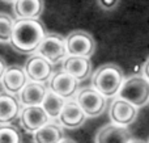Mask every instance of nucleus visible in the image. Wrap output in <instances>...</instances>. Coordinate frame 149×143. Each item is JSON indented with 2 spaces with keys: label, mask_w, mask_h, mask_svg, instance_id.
<instances>
[{
  "label": "nucleus",
  "mask_w": 149,
  "mask_h": 143,
  "mask_svg": "<svg viewBox=\"0 0 149 143\" xmlns=\"http://www.w3.org/2000/svg\"><path fill=\"white\" fill-rule=\"evenodd\" d=\"M45 29L38 20H17L13 26L10 45L22 54H33L43 41Z\"/></svg>",
  "instance_id": "1"
},
{
  "label": "nucleus",
  "mask_w": 149,
  "mask_h": 143,
  "mask_svg": "<svg viewBox=\"0 0 149 143\" xmlns=\"http://www.w3.org/2000/svg\"><path fill=\"white\" fill-rule=\"evenodd\" d=\"M124 81L123 71L114 63H106L101 66L93 75V88L98 91L102 96L114 97L119 93L122 84Z\"/></svg>",
  "instance_id": "2"
},
{
  "label": "nucleus",
  "mask_w": 149,
  "mask_h": 143,
  "mask_svg": "<svg viewBox=\"0 0 149 143\" xmlns=\"http://www.w3.org/2000/svg\"><path fill=\"white\" fill-rule=\"evenodd\" d=\"M118 97L132 104L137 109L149 102V81L144 76H131L124 79Z\"/></svg>",
  "instance_id": "3"
},
{
  "label": "nucleus",
  "mask_w": 149,
  "mask_h": 143,
  "mask_svg": "<svg viewBox=\"0 0 149 143\" xmlns=\"http://www.w3.org/2000/svg\"><path fill=\"white\" fill-rule=\"evenodd\" d=\"M74 101L79 104L85 116L89 118L100 117L106 110V97L102 96L93 87L80 89L76 93Z\"/></svg>",
  "instance_id": "4"
},
{
  "label": "nucleus",
  "mask_w": 149,
  "mask_h": 143,
  "mask_svg": "<svg viewBox=\"0 0 149 143\" xmlns=\"http://www.w3.org/2000/svg\"><path fill=\"white\" fill-rule=\"evenodd\" d=\"M36 53L49 60L51 64L63 62L68 57L65 38L56 33L46 34Z\"/></svg>",
  "instance_id": "5"
},
{
  "label": "nucleus",
  "mask_w": 149,
  "mask_h": 143,
  "mask_svg": "<svg viewBox=\"0 0 149 143\" xmlns=\"http://www.w3.org/2000/svg\"><path fill=\"white\" fill-rule=\"evenodd\" d=\"M67 53L70 57L89 58L95 50V41L89 33L76 30L65 37Z\"/></svg>",
  "instance_id": "6"
},
{
  "label": "nucleus",
  "mask_w": 149,
  "mask_h": 143,
  "mask_svg": "<svg viewBox=\"0 0 149 143\" xmlns=\"http://www.w3.org/2000/svg\"><path fill=\"white\" fill-rule=\"evenodd\" d=\"M24 71H25L29 81L45 84L46 81H50V79L52 78L54 68H52L51 63L45 59L43 57L33 54L28 58V60L24 64Z\"/></svg>",
  "instance_id": "7"
},
{
  "label": "nucleus",
  "mask_w": 149,
  "mask_h": 143,
  "mask_svg": "<svg viewBox=\"0 0 149 143\" xmlns=\"http://www.w3.org/2000/svg\"><path fill=\"white\" fill-rule=\"evenodd\" d=\"M109 117L111 120V123L127 128L136 121L137 108L118 97L109 107Z\"/></svg>",
  "instance_id": "8"
},
{
  "label": "nucleus",
  "mask_w": 149,
  "mask_h": 143,
  "mask_svg": "<svg viewBox=\"0 0 149 143\" xmlns=\"http://www.w3.org/2000/svg\"><path fill=\"white\" fill-rule=\"evenodd\" d=\"M80 81L71 76L70 74L64 72V71H59V72L54 74L52 78L49 81V91L54 92L55 95L63 97L64 100L71 99L79 92Z\"/></svg>",
  "instance_id": "9"
},
{
  "label": "nucleus",
  "mask_w": 149,
  "mask_h": 143,
  "mask_svg": "<svg viewBox=\"0 0 149 143\" xmlns=\"http://www.w3.org/2000/svg\"><path fill=\"white\" fill-rule=\"evenodd\" d=\"M20 123L22 129L28 133L34 134L37 130L43 128L46 123L50 122L49 116L43 110V108L39 107H25L21 109L20 113Z\"/></svg>",
  "instance_id": "10"
},
{
  "label": "nucleus",
  "mask_w": 149,
  "mask_h": 143,
  "mask_svg": "<svg viewBox=\"0 0 149 143\" xmlns=\"http://www.w3.org/2000/svg\"><path fill=\"white\" fill-rule=\"evenodd\" d=\"M86 116L82 112V109L79 107L76 101L71 100V101H65L64 107H63L62 112H60L58 121L59 125L63 129H70V130H76V129L81 128L86 121Z\"/></svg>",
  "instance_id": "11"
},
{
  "label": "nucleus",
  "mask_w": 149,
  "mask_h": 143,
  "mask_svg": "<svg viewBox=\"0 0 149 143\" xmlns=\"http://www.w3.org/2000/svg\"><path fill=\"white\" fill-rule=\"evenodd\" d=\"M28 81L29 80L25 71H24V67H21V66H8V68L3 75L1 86L5 93L16 96L22 91V88L26 86Z\"/></svg>",
  "instance_id": "12"
},
{
  "label": "nucleus",
  "mask_w": 149,
  "mask_h": 143,
  "mask_svg": "<svg viewBox=\"0 0 149 143\" xmlns=\"http://www.w3.org/2000/svg\"><path fill=\"white\" fill-rule=\"evenodd\" d=\"M49 92V87L43 83H36V81H28L22 91L18 93V101L25 107H39L42 105L45 97Z\"/></svg>",
  "instance_id": "13"
},
{
  "label": "nucleus",
  "mask_w": 149,
  "mask_h": 143,
  "mask_svg": "<svg viewBox=\"0 0 149 143\" xmlns=\"http://www.w3.org/2000/svg\"><path fill=\"white\" fill-rule=\"evenodd\" d=\"M131 139V131L115 123L103 125L95 135V143H128Z\"/></svg>",
  "instance_id": "14"
},
{
  "label": "nucleus",
  "mask_w": 149,
  "mask_h": 143,
  "mask_svg": "<svg viewBox=\"0 0 149 143\" xmlns=\"http://www.w3.org/2000/svg\"><path fill=\"white\" fill-rule=\"evenodd\" d=\"M21 104L16 96L0 93V126L10 125L20 117Z\"/></svg>",
  "instance_id": "15"
},
{
  "label": "nucleus",
  "mask_w": 149,
  "mask_h": 143,
  "mask_svg": "<svg viewBox=\"0 0 149 143\" xmlns=\"http://www.w3.org/2000/svg\"><path fill=\"white\" fill-rule=\"evenodd\" d=\"M43 8V0H16L13 3V12L17 20H38Z\"/></svg>",
  "instance_id": "16"
},
{
  "label": "nucleus",
  "mask_w": 149,
  "mask_h": 143,
  "mask_svg": "<svg viewBox=\"0 0 149 143\" xmlns=\"http://www.w3.org/2000/svg\"><path fill=\"white\" fill-rule=\"evenodd\" d=\"M63 71L70 74L77 80H84L92 72V63L89 58L82 57H70L68 55L63 60Z\"/></svg>",
  "instance_id": "17"
},
{
  "label": "nucleus",
  "mask_w": 149,
  "mask_h": 143,
  "mask_svg": "<svg viewBox=\"0 0 149 143\" xmlns=\"http://www.w3.org/2000/svg\"><path fill=\"white\" fill-rule=\"evenodd\" d=\"M63 139H64L63 128L55 121H50L33 134L34 143H60Z\"/></svg>",
  "instance_id": "18"
},
{
  "label": "nucleus",
  "mask_w": 149,
  "mask_h": 143,
  "mask_svg": "<svg viewBox=\"0 0 149 143\" xmlns=\"http://www.w3.org/2000/svg\"><path fill=\"white\" fill-rule=\"evenodd\" d=\"M64 104H65V100L63 99V97L58 96L54 92L49 91L41 107L43 108V110L46 112V114L49 116L50 120H58V117H59Z\"/></svg>",
  "instance_id": "19"
},
{
  "label": "nucleus",
  "mask_w": 149,
  "mask_h": 143,
  "mask_svg": "<svg viewBox=\"0 0 149 143\" xmlns=\"http://www.w3.org/2000/svg\"><path fill=\"white\" fill-rule=\"evenodd\" d=\"M15 22L12 16L0 12V43H10Z\"/></svg>",
  "instance_id": "20"
},
{
  "label": "nucleus",
  "mask_w": 149,
  "mask_h": 143,
  "mask_svg": "<svg viewBox=\"0 0 149 143\" xmlns=\"http://www.w3.org/2000/svg\"><path fill=\"white\" fill-rule=\"evenodd\" d=\"M0 143H22L20 130L12 125L0 126Z\"/></svg>",
  "instance_id": "21"
},
{
  "label": "nucleus",
  "mask_w": 149,
  "mask_h": 143,
  "mask_svg": "<svg viewBox=\"0 0 149 143\" xmlns=\"http://www.w3.org/2000/svg\"><path fill=\"white\" fill-rule=\"evenodd\" d=\"M7 68H8V66H7V63H5V60L0 57V81H1L3 75H4V72H5Z\"/></svg>",
  "instance_id": "22"
},
{
  "label": "nucleus",
  "mask_w": 149,
  "mask_h": 143,
  "mask_svg": "<svg viewBox=\"0 0 149 143\" xmlns=\"http://www.w3.org/2000/svg\"><path fill=\"white\" fill-rule=\"evenodd\" d=\"M143 76H144V78L149 81V58H148L147 62H145L144 68H143Z\"/></svg>",
  "instance_id": "23"
},
{
  "label": "nucleus",
  "mask_w": 149,
  "mask_h": 143,
  "mask_svg": "<svg viewBox=\"0 0 149 143\" xmlns=\"http://www.w3.org/2000/svg\"><path fill=\"white\" fill-rule=\"evenodd\" d=\"M128 143H145L144 141H140V139H131Z\"/></svg>",
  "instance_id": "24"
},
{
  "label": "nucleus",
  "mask_w": 149,
  "mask_h": 143,
  "mask_svg": "<svg viewBox=\"0 0 149 143\" xmlns=\"http://www.w3.org/2000/svg\"><path fill=\"white\" fill-rule=\"evenodd\" d=\"M60 143H74V142H73V141H71V139H65V138H64Z\"/></svg>",
  "instance_id": "25"
},
{
  "label": "nucleus",
  "mask_w": 149,
  "mask_h": 143,
  "mask_svg": "<svg viewBox=\"0 0 149 143\" xmlns=\"http://www.w3.org/2000/svg\"><path fill=\"white\" fill-rule=\"evenodd\" d=\"M3 1H5V3H15L16 0H3Z\"/></svg>",
  "instance_id": "26"
},
{
  "label": "nucleus",
  "mask_w": 149,
  "mask_h": 143,
  "mask_svg": "<svg viewBox=\"0 0 149 143\" xmlns=\"http://www.w3.org/2000/svg\"><path fill=\"white\" fill-rule=\"evenodd\" d=\"M148 143H149V141H148Z\"/></svg>",
  "instance_id": "27"
}]
</instances>
